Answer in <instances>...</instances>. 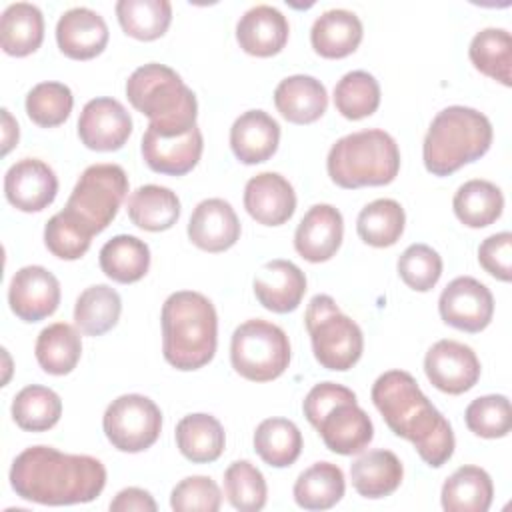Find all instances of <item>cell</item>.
Masks as SVG:
<instances>
[{
    "label": "cell",
    "mask_w": 512,
    "mask_h": 512,
    "mask_svg": "<svg viewBox=\"0 0 512 512\" xmlns=\"http://www.w3.org/2000/svg\"><path fill=\"white\" fill-rule=\"evenodd\" d=\"M398 274L408 288L428 292L442 276V258L428 244H410L398 258Z\"/></svg>",
    "instance_id": "obj_46"
},
{
    "label": "cell",
    "mask_w": 512,
    "mask_h": 512,
    "mask_svg": "<svg viewBox=\"0 0 512 512\" xmlns=\"http://www.w3.org/2000/svg\"><path fill=\"white\" fill-rule=\"evenodd\" d=\"M126 98L134 110L148 116V128L160 136H182L196 128V94L166 64L136 68L126 80Z\"/></svg>",
    "instance_id": "obj_4"
},
{
    "label": "cell",
    "mask_w": 512,
    "mask_h": 512,
    "mask_svg": "<svg viewBox=\"0 0 512 512\" xmlns=\"http://www.w3.org/2000/svg\"><path fill=\"white\" fill-rule=\"evenodd\" d=\"M174 436L182 456L194 464H208L218 460L226 446L222 424L218 418L204 412L184 416L176 424Z\"/></svg>",
    "instance_id": "obj_29"
},
{
    "label": "cell",
    "mask_w": 512,
    "mask_h": 512,
    "mask_svg": "<svg viewBox=\"0 0 512 512\" xmlns=\"http://www.w3.org/2000/svg\"><path fill=\"white\" fill-rule=\"evenodd\" d=\"M8 304L22 322H40L56 312L60 282L44 266H24L10 280Z\"/></svg>",
    "instance_id": "obj_15"
},
{
    "label": "cell",
    "mask_w": 512,
    "mask_h": 512,
    "mask_svg": "<svg viewBox=\"0 0 512 512\" xmlns=\"http://www.w3.org/2000/svg\"><path fill=\"white\" fill-rule=\"evenodd\" d=\"M406 224V214L400 202L392 198H378L366 204L356 220V230L362 242L374 248L394 246Z\"/></svg>",
    "instance_id": "obj_39"
},
{
    "label": "cell",
    "mask_w": 512,
    "mask_h": 512,
    "mask_svg": "<svg viewBox=\"0 0 512 512\" xmlns=\"http://www.w3.org/2000/svg\"><path fill=\"white\" fill-rule=\"evenodd\" d=\"M126 192L128 176L122 166L110 162L92 164L80 174L62 212L94 236L112 224Z\"/></svg>",
    "instance_id": "obj_9"
},
{
    "label": "cell",
    "mask_w": 512,
    "mask_h": 512,
    "mask_svg": "<svg viewBox=\"0 0 512 512\" xmlns=\"http://www.w3.org/2000/svg\"><path fill=\"white\" fill-rule=\"evenodd\" d=\"M290 340L286 332L262 318L242 322L230 340L232 368L246 380L270 382L282 376L290 364Z\"/></svg>",
    "instance_id": "obj_10"
},
{
    "label": "cell",
    "mask_w": 512,
    "mask_h": 512,
    "mask_svg": "<svg viewBox=\"0 0 512 512\" xmlns=\"http://www.w3.org/2000/svg\"><path fill=\"white\" fill-rule=\"evenodd\" d=\"M110 510L112 512H156L158 506L152 498V494L144 488H136V486H130V488H124L120 490L112 502H110Z\"/></svg>",
    "instance_id": "obj_50"
},
{
    "label": "cell",
    "mask_w": 512,
    "mask_h": 512,
    "mask_svg": "<svg viewBox=\"0 0 512 512\" xmlns=\"http://www.w3.org/2000/svg\"><path fill=\"white\" fill-rule=\"evenodd\" d=\"M244 208L258 224L282 226L296 210V192L282 174L260 172L246 182Z\"/></svg>",
    "instance_id": "obj_19"
},
{
    "label": "cell",
    "mask_w": 512,
    "mask_h": 512,
    "mask_svg": "<svg viewBox=\"0 0 512 512\" xmlns=\"http://www.w3.org/2000/svg\"><path fill=\"white\" fill-rule=\"evenodd\" d=\"M492 136L486 114L470 106H448L434 116L424 136V166L434 176H450L482 158L490 150Z\"/></svg>",
    "instance_id": "obj_5"
},
{
    "label": "cell",
    "mask_w": 512,
    "mask_h": 512,
    "mask_svg": "<svg viewBox=\"0 0 512 512\" xmlns=\"http://www.w3.org/2000/svg\"><path fill=\"white\" fill-rule=\"evenodd\" d=\"M10 486L16 496L46 504H86L106 486L104 464L88 454H66L52 446L22 450L10 468Z\"/></svg>",
    "instance_id": "obj_1"
},
{
    "label": "cell",
    "mask_w": 512,
    "mask_h": 512,
    "mask_svg": "<svg viewBox=\"0 0 512 512\" xmlns=\"http://www.w3.org/2000/svg\"><path fill=\"white\" fill-rule=\"evenodd\" d=\"M92 236L62 210L44 226V244L60 260H78L90 248Z\"/></svg>",
    "instance_id": "obj_47"
},
{
    "label": "cell",
    "mask_w": 512,
    "mask_h": 512,
    "mask_svg": "<svg viewBox=\"0 0 512 512\" xmlns=\"http://www.w3.org/2000/svg\"><path fill=\"white\" fill-rule=\"evenodd\" d=\"M362 22L360 18L344 8H332L322 12L310 30V42L318 56L322 58H346L362 42Z\"/></svg>",
    "instance_id": "obj_26"
},
{
    "label": "cell",
    "mask_w": 512,
    "mask_h": 512,
    "mask_svg": "<svg viewBox=\"0 0 512 512\" xmlns=\"http://www.w3.org/2000/svg\"><path fill=\"white\" fill-rule=\"evenodd\" d=\"M6 200L20 212H40L48 208L58 194L54 170L38 158L14 162L4 176Z\"/></svg>",
    "instance_id": "obj_16"
},
{
    "label": "cell",
    "mask_w": 512,
    "mask_h": 512,
    "mask_svg": "<svg viewBox=\"0 0 512 512\" xmlns=\"http://www.w3.org/2000/svg\"><path fill=\"white\" fill-rule=\"evenodd\" d=\"M346 490L344 472L332 462H316L294 482V500L304 510H328L336 506Z\"/></svg>",
    "instance_id": "obj_35"
},
{
    "label": "cell",
    "mask_w": 512,
    "mask_h": 512,
    "mask_svg": "<svg viewBox=\"0 0 512 512\" xmlns=\"http://www.w3.org/2000/svg\"><path fill=\"white\" fill-rule=\"evenodd\" d=\"M468 56L478 72L504 86H512V36L508 30L490 26L476 32Z\"/></svg>",
    "instance_id": "obj_37"
},
{
    "label": "cell",
    "mask_w": 512,
    "mask_h": 512,
    "mask_svg": "<svg viewBox=\"0 0 512 512\" xmlns=\"http://www.w3.org/2000/svg\"><path fill=\"white\" fill-rule=\"evenodd\" d=\"M72 106V90L62 82H40L26 94V114L42 128L64 124L72 112Z\"/></svg>",
    "instance_id": "obj_44"
},
{
    "label": "cell",
    "mask_w": 512,
    "mask_h": 512,
    "mask_svg": "<svg viewBox=\"0 0 512 512\" xmlns=\"http://www.w3.org/2000/svg\"><path fill=\"white\" fill-rule=\"evenodd\" d=\"M254 296L270 312L286 314L300 306L306 294V276L290 260H270L254 276Z\"/></svg>",
    "instance_id": "obj_21"
},
{
    "label": "cell",
    "mask_w": 512,
    "mask_h": 512,
    "mask_svg": "<svg viewBox=\"0 0 512 512\" xmlns=\"http://www.w3.org/2000/svg\"><path fill=\"white\" fill-rule=\"evenodd\" d=\"M494 498L490 474L480 466H460L442 484V508L446 512H486Z\"/></svg>",
    "instance_id": "obj_28"
},
{
    "label": "cell",
    "mask_w": 512,
    "mask_h": 512,
    "mask_svg": "<svg viewBox=\"0 0 512 512\" xmlns=\"http://www.w3.org/2000/svg\"><path fill=\"white\" fill-rule=\"evenodd\" d=\"M466 426L480 438H504L512 428L510 400L504 394H486L472 400L464 412Z\"/></svg>",
    "instance_id": "obj_45"
},
{
    "label": "cell",
    "mask_w": 512,
    "mask_h": 512,
    "mask_svg": "<svg viewBox=\"0 0 512 512\" xmlns=\"http://www.w3.org/2000/svg\"><path fill=\"white\" fill-rule=\"evenodd\" d=\"M372 402L388 428L414 444L418 456L432 468L444 466L456 448L450 422L424 396L406 370H388L372 386Z\"/></svg>",
    "instance_id": "obj_2"
},
{
    "label": "cell",
    "mask_w": 512,
    "mask_h": 512,
    "mask_svg": "<svg viewBox=\"0 0 512 512\" xmlns=\"http://www.w3.org/2000/svg\"><path fill=\"white\" fill-rule=\"evenodd\" d=\"M424 372L434 388L458 396L472 390L480 380V360L470 346L444 338L428 348Z\"/></svg>",
    "instance_id": "obj_13"
},
{
    "label": "cell",
    "mask_w": 512,
    "mask_h": 512,
    "mask_svg": "<svg viewBox=\"0 0 512 512\" xmlns=\"http://www.w3.org/2000/svg\"><path fill=\"white\" fill-rule=\"evenodd\" d=\"M280 144V124L264 110L240 114L230 128V148L242 164L270 160Z\"/></svg>",
    "instance_id": "obj_24"
},
{
    "label": "cell",
    "mask_w": 512,
    "mask_h": 512,
    "mask_svg": "<svg viewBox=\"0 0 512 512\" xmlns=\"http://www.w3.org/2000/svg\"><path fill=\"white\" fill-rule=\"evenodd\" d=\"M62 416L60 396L46 386H24L12 400V420L26 432H46Z\"/></svg>",
    "instance_id": "obj_41"
},
{
    "label": "cell",
    "mask_w": 512,
    "mask_h": 512,
    "mask_svg": "<svg viewBox=\"0 0 512 512\" xmlns=\"http://www.w3.org/2000/svg\"><path fill=\"white\" fill-rule=\"evenodd\" d=\"M44 40V16L30 2L10 4L0 18V44L10 56L22 58L40 48Z\"/></svg>",
    "instance_id": "obj_31"
},
{
    "label": "cell",
    "mask_w": 512,
    "mask_h": 512,
    "mask_svg": "<svg viewBox=\"0 0 512 512\" xmlns=\"http://www.w3.org/2000/svg\"><path fill=\"white\" fill-rule=\"evenodd\" d=\"M240 220L222 198L202 200L190 216L188 238L204 252H224L232 248L240 238Z\"/></svg>",
    "instance_id": "obj_22"
},
{
    "label": "cell",
    "mask_w": 512,
    "mask_h": 512,
    "mask_svg": "<svg viewBox=\"0 0 512 512\" xmlns=\"http://www.w3.org/2000/svg\"><path fill=\"white\" fill-rule=\"evenodd\" d=\"M204 150V138L200 128H192L182 136H160L146 128L140 144V152L150 170L168 176L188 174L200 160Z\"/></svg>",
    "instance_id": "obj_17"
},
{
    "label": "cell",
    "mask_w": 512,
    "mask_h": 512,
    "mask_svg": "<svg viewBox=\"0 0 512 512\" xmlns=\"http://www.w3.org/2000/svg\"><path fill=\"white\" fill-rule=\"evenodd\" d=\"M302 432L288 418H266L254 430L256 454L274 468L294 464L302 452Z\"/></svg>",
    "instance_id": "obj_38"
},
{
    "label": "cell",
    "mask_w": 512,
    "mask_h": 512,
    "mask_svg": "<svg viewBox=\"0 0 512 512\" xmlns=\"http://www.w3.org/2000/svg\"><path fill=\"white\" fill-rule=\"evenodd\" d=\"M334 106L348 120L372 116L380 106V84L366 70L346 72L334 86Z\"/></svg>",
    "instance_id": "obj_42"
},
{
    "label": "cell",
    "mask_w": 512,
    "mask_h": 512,
    "mask_svg": "<svg viewBox=\"0 0 512 512\" xmlns=\"http://www.w3.org/2000/svg\"><path fill=\"white\" fill-rule=\"evenodd\" d=\"M224 494L232 508L258 512L266 504L268 486L262 472L252 462L236 460L224 472Z\"/></svg>",
    "instance_id": "obj_43"
},
{
    "label": "cell",
    "mask_w": 512,
    "mask_h": 512,
    "mask_svg": "<svg viewBox=\"0 0 512 512\" xmlns=\"http://www.w3.org/2000/svg\"><path fill=\"white\" fill-rule=\"evenodd\" d=\"M222 506L218 484L210 476H188L170 494V508L176 512H216Z\"/></svg>",
    "instance_id": "obj_48"
},
{
    "label": "cell",
    "mask_w": 512,
    "mask_h": 512,
    "mask_svg": "<svg viewBox=\"0 0 512 512\" xmlns=\"http://www.w3.org/2000/svg\"><path fill=\"white\" fill-rule=\"evenodd\" d=\"M404 466L392 450H368L350 464V480L362 498L378 500L398 490Z\"/></svg>",
    "instance_id": "obj_27"
},
{
    "label": "cell",
    "mask_w": 512,
    "mask_h": 512,
    "mask_svg": "<svg viewBox=\"0 0 512 512\" xmlns=\"http://www.w3.org/2000/svg\"><path fill=\"white\" fill-rule=\"evenodd\" d=\"M132 134V118L122 102L100 96L84 104L78 118L80 142L96 152L120 150Z\"/></svg>",
    "instance_id": "obj_14"
},
{
    "label": "cell",
    "mask_w": 512,
    "mask_h": 512,
    "mask_svg": "<svg viewBox=\"0 0 512 512\" xmlns=\"http://www.w3.org/2000/svg\"><path fill=\"white\" fill-rule=\"evenodd\" d=\"M162 352L170 366L182 372L206 366L218 346V316L214 304L200 292L180 290L162 304Z\"/></svg>",
    "instance_id": "obj_3"
},
{
    "label": "cell",
    "mask_w": 512,
    "mask_h": 512,
    "mask_svg": "<svg viewBox=\"0 0 512 512\" xmlns=\"http://www.w3.org/2000/svg\"><path fill=\"white\" fill-rule=\"evenodd\" d=\"M126 210L134 226L148 232H162L178 222L180 198L166 186L144 184L128 196Z\"/></svg>",
    "instance_id": "obj_30"
},
{
    "label": "cell",
    "mask_w": 512,
    "mask_h": 512,
    "mask_svg": "<svg viewBox=\"0 0 512 512\" xmlns=\"http://www.w3.org/2000/svg\"><path fill=\"white\" fill-rule=\"evenodd\" d=\"M316 362L334 372L350 370L362 356L364 336L360 326L346 316L332 296L316 294L304 314Z\"/></svg>",
    "instance_id": "obj_8"
},
{
    "label": "cell",
    "mask_w": 512,
    "mask_h": 512,
    "mask_svg": "<svg viewBox=\"0 0 512 512\" xmlns=\"http://www.w3.org/2000/svg\"><path fill=\"white\" fill-rule=\"evenodd\" d=\"M452 208L464 226L486 228L502 216L504 196L494 182L474 178L456 190Z\"/></svg>",
    "instance_id": "obj_34"
},
{
    "label": "cell",
    "mask_w": 512,
    "mask_h": 512,
    "mask_svg": "<svg viewBox=\"0 0 512 512\" xmlns=\"http://www.w3.org/2000/svg\"><path fill=\"white\" fill-rule=\"evenodd\" d=\"M302 410L322 436L326 448L336 454H360L374 438L370 416L358 406L356 394L342 384H316L306 394Z\"/></svg>",
    "instance_id": "obj_7"
},
{
    "label": "cell",
    "mask_w": 512,
    "mask_h": 512,
    "mask_svg": "<svg viewBox=\"0 0 512 512\" xmlns=\"http://www.w3.org/2000/svg\"><path fill=\"white\" fill-rule=\"evenodd\" d=\"M440 318L462 332H482L494 316V296L486 284L472 276H458L438 298Z\"/></svg>",
    "instance_id": "obj_12"
},
{
    "label": "cell",
    "mask_w": 512,
    "mask_h": 512,
    "mask_svg": "<svg viewBox=\"0 0 512 512\" xmlns=\"http://www.w3.org/2000/svg\"><path fill=\"white\" fill-rule=\"evenodd\" d=\"M276 110L292 124H312L328 108L326 86L308 74H294L274 90Z\"/></svg>",
    "instance_id": "obj_25"
},
{
    "label": "cell",
    "mask_w": 512,
    "mask_h": 512,
    "mask_svg": "<svg viewBox=\"0 0 512 512\" xmlns=\"http://www.w3.org/2000/svg\"><path fill=\"white\" fill-rule=\"evenodd\" d=\"M102 272L120 284H132L146 276L150 268V248L144 240L118 234L110 238L98 254Z\"/></svg>",
    "instance_id": "obj_32"
},
{
    "label": "cell",
    "mask_w": 512,
    "mask_h": 512,
    "mask_svg": "<svg viewBox=\"0 0 512 512\" xmlns=\"http://www.w3.org/2000/svg\"><path fill=\"white\" fill-rule=\"evenodd\" d=\"M480 266L494 278L502 282L512 280V234L498 232L482 240L478 246Z\"/></svg>",
    "instance_id": "obj_49"
},
{
    "label": "cell",
    "mask_w": 512,
    "mask_h": 512,
    "mask_svg": "<svg viewBox=\"0 0 512 512\" xmlns=\"http://www.w3.org/2000/svg\"><path fill=\"white\" fill-rule=\"evenodd\" d=\"M102 428L108 442L128 454L148 450L160 436L162 412L142 394H122L104 412Z\"/></svg>",
    "instance_id": "obj_11"
},
{
    "label": "cell",
    "mask_w": 512,
    "mask_h": 512,
    "mask_svg": "<svg viewBox=\"0 0 512 512\" xmlns=\"http://www.w3.org/2000/svg\"><path fill=\"white\" fill-rule=\"evenodd\" d=\"M120 294L108 284H94L80 292L74 304L76 328L86 336H102L118 324Z\"/></svg>",
    "instance_id": "obj_36"
},
{
    "label": "cell",
    "mask_w": 512,
    "mask_h": 512,
    "mask_svg": "<svg viewBox=\"0 0 512 512\" xmlns=\"http://www.w3.org/2000/svg\"><path fill=\"white\" fill-rule=\"evenodd\" d=\"M344 236V220L332 204H314L300 220L294 232V248L308 262L330 260Z\"/></svg>",
    "instance_id": "obj_20"
},
{
    "label": "cell",
    "mask_w": 512,
    "mask_h": 512,
    "mask_svg": "<svg viewBox=\"0 0 512 512\" xmlns=\"http://www.w3.org/2000/svg\"><path fill=\"white\" fill-rule=\"evenodd\" d=\"M330 180L346 190L390 184L400 170L396 140L380 130H360L336 140L326 158Z\"/></svg>",
    "instance_id": "obj_6"
},
{
    "label": "cell",
    "mask_w": 512,
    "mask_h": 512,
    "mask_svg": "<svg viewBox=\"0 0 512 512\" xmlns=\"http://www.w3.org/2000/svg\"><path fill=\"white\" fill-rule=\"evenodd\" d=\"M18 122L10 116L6 108H2V154H8L14 144H18Z\"/></svg>",
    "instance_id": "obj_51"
},
{
    "label": "cell",
    "mask_w": 512,
    "mask_h": 512,
    "mask_svg": "<svg viewBox=\"0 0 512 512\" xmlns=\"http://www.w3.org/2000/svg\"><path fill=\"white\" fill-rule=\"evenodd\" d=\"M116 16L124 34L150 42L166 34L172 22V4L168 0H118Z\"/></svg>",
    "instance_id": "obj_40"
},
{
    "label": "cell",
    "mask_w": 512,
    "mask_h": 512,
    "mask_svg": "<svg viewBox=\"0 0 512 512\" xmlns=\"http://www.w3.org/2000/svg\"><path fill=\"white\" fill-rule=\"evenodd\" d=\"M106 20L92 8L76 6L66 10L56 22V42L64 56L90 60L104 52L108 44Z\"/></svg>",
    "instance_id": "obj_18"
},
{
    "label": "cell",
    "mask_w": 512,
    "mask_h": 512,
    "mask_svg": "<svg viewBox=\"0 0 512 512\" xmlns=\"http://www.w3.org/2000/svg\"><path fill=\"white\" fill-rule=\"evenodd\" d=\"M34 354L46 374H70L82 356L80 334L68 322H54L38 334Z\"/></svg>",
    "instance_id": "obj_33"
},
{
    "label": "cell",
    "mask_w": 512,
    "mask_h": 512,
    "mask_svg": "<svg viewBox=\"0 0 512 512\" xmlns=\"http://www.w3.org/2000/svg\"><path fill=\"white\" fill-rule=\"evenodd\" d=\"M288 34L290 26L286 16L270 4L252 6L236 24V40L240 48L258 58L278 54L286 46Z\"/></svg>",
    "instance_id": "obj_23"
}]
</instances>
